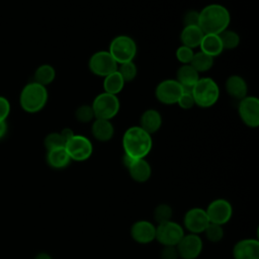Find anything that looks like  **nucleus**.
<instances>
[{"label":"nucleus","instance_id":"f03ea898","mask_svg":"<svg viewBox=\"0 0 259 259\" xmlns=\"http://www.w3.org/2000/svg\"><path fill=\"white\" fill-rule=\"evenodd\" d=\"M153 146L152 137L139 125L128 127L122 137L123 154L133 159H145Z\"/></svg>","mask_w":259,"mask_h":259},{"label":"nucleus","instance_id":"6ab92c4d","mask_svg":"<svg viewBox=\"0 0 259 259\" xmlns=\"http://www.w3.org/2000/svg\"><path fill=\"white\" fill-rule=\"evenodd\" d=\"M91 133L95 140L104 143L112 139L114 135V127L108 119L95 118L91 126Z\"/></svg>","mask_w":259,"mask_h":259},{"label":"nucleus","instance_id":"473e14b6","mask_svg":"<svg viewBox=\"0 0 259 259\" xmlns=\"http://www.w3.org/2000/svg\"><path fill=\"white\" fill-rule=\"evenodd\" d=\"M45 147L47 151L65 147V141L60 133H51L45 138Z\"/></svg>","mask_w":259,"mask_h":259},{"label":"nucleus","instance_id":"c85d7f7f","mask_svg":"<svg viewBox=\"0 0 259 259\" xmlns=\"http://www.w3.org/2000/svg\"><path fill=\"white\" fill-rule=\"evenodd\" d=\"M154 220L159 224L171 221L173 215L172 207L167 203H160L154 209Z\"/></svg>","mask_w":259,"mask_h":259},{"label":"nucleus","instance_id":"0eeeda50","mask_svg":"<svg viewBox=\"0 0 259 259\" xmlns=\"http://www.w3.org/2000/svg\"><path fill=\"white\" fill-rule=\"evenodd\" d=\"M65 149L72 161L83 162L88 160L93 153L90 140L81 135H74L65 144Z\"/></svg>","mask_w":259,"mask_h":259},{"label":"nucleus","instance_id":"423d86ee","mask_svg":"<svg viewBox=\"0 0 259 259\" xmlns=\"http://www.w3.org/2000/svg\"><path fill=\"white\" fill-rule=\"evenodd\" d=\"M91 106L95 118L111 120L118 113L120 103L116 95L103 92L94 98Z\"/></svg>","mask_w":259,"mask_h":259},{"label":"nucleus","instance_id":"4c0bfd02","mask_svg":"<svg viewBox=\"0 0 259 259\" xmlns=\"http://www.w3.org/2000/svg\"><path fill=\"white\" fill-rule=\"evenodd\" d=\"M10 112V103L9 101L3 97L0 96V120H5Z\"/></svg>","mask_w":259,"mask_h":259},{"label":"nucleus","instance_id":"bb28decb","mask_svg":"<svg viewBox=\"0 0 259 259\" xmlns=\"http://www.w3.org/2000/svg\"><path fill=\"white\" fill-rule=\"evenodd\" d=\"M189 65H191L198 73H203L212 67L213 58L200 51L198 53H194Z\"/></svg>","mask_w":259,"mask_h":259},{"label":"nucleus","instance_id":"aec40b11","mask_svg":"<svg viewBox=\"0 0 259 259\" xmlns=\"http://www.w3.org/2000/svg\"><path fill=\"white\" fill-rule=\"evenodd\" d=\"M162 125V116L156 109H148L143 112L140 118V127L152 135L160 130Z\"/></svg>","mask_w":259,"mask_h":259},{"label":"nucleus","instance_id":"e433bc0d","mask_svg":"<svg viewBox=\"0 0 259 259\" xmlns=\"http://www.w3.org/2000/svg\"><path fill=\"white\" fill-rule=\"evenodd\" d=\"M161 259H178V251L175 246H164L161 251Z\"/></svg>","mask_w":259,"mask_h":259},{"label":"nucleus","instance_id":"6e6552de","mask_svg":"<svg viewBox=\"0 0 259 259\" xmlns=\"http://www.w3.org/2000/svg\"><path fill=\"white\" fill-rule=\"evenodd\" d=\"M184 235V228L181 225L173 221H169L156 226L155 240L163 246L176 247Z\"/></svg>","mask_w":259,"mask_h":259},{"label":"nucleus","instance_id":"58836bf2","mask_svg":"<svg viewBox=\"0 0 259 259\" xmlns=\"http://www.w3.org/2000/svg\"><path fill=\"white\" fill-rule=\"evenodd\" d=\"M60 134H61V136L63 137V139H64V141H65V144H66V142H67L68 140H70V139L75 135L74 132H73V130H71V128H69V127L63 128Z\"/></svg>","mask_w":259,"mask_h":259},{"label":"nucleus","instance_id":"2eb2a0df","mask_svg":"<svg viewBox=\"0 0 259 259\" xmlns=\"http://www.w3.org/2000/svg\"><path fill=\"white\" fill-rule=\"evenodd\" d=\"M132 239L139 244H149L155 241L156 238V226L145 220L134 223L130 231Z\"/></svg>","mask_w":259,"mask_h":259},{"label":"nucleus","instance_id":"dca6fc26","mask_svg":"<svg viewBox=\"0 0 259 259\" xmlns=\"http://www.w3.org/2000/svg\"><path fill=\"white\" fill-rule=\"evenodd\" d=\"M234 259H259V241L257 239H243L233 248Z\"/></svg>","mask_w":259,"mask_h":259},{"label":"nucleus","instance_id":"72a5a7b5","mask_svg":"<svg viewBox=\"0 0 259 259\" xmlns=\"http://www.w3.org/2000/svg\"><path fill=\"white\" fill-rule=\"evenodd\" d=\"M176 59L182 64V65H189L192 58H193V50L185 47V46H180L176 50Z\"/></svg>","mask_w":259,"mask_h":259},{"label":"nucleus","instance_id":"4be33fe9","mask_svg":"<svg viewBox=\"0 0 259 259\" xmlns=\"http://www.w3.org/2000/svg\"><path fill=\"white\" fill-rule=\"evenodd\" d=\"M71 161L72 160L69 157L65 147L56 148L47 152V163L54 169H64L69 166Z\"/></svg>","mask_w":259,"mask_h":259},{"label":"nucleus","instance_id":"9d476101","mask_svg":"<svg viewBox=\"0 0 259 259\" xmlns=\"http://www.w3.org/2000/svg\"><path fill=\"white\" fill-rule=\"evenodd\" d=\"M205 212L209 223L224 226L231 220L233 215V206L229 200L217 198L207 205Z\"/></svg>","mask_w":259,"mask_h":259},{"label":"nucleus","instance_id":"f257e3e1","mask_svg":"<svg viewBox=\"0 0 259 259\" xmlns=\"http://www.w3.org/2000/svg\"><path fill=\"white\" fill-rule=\"evenodd\" d=\"M231 22L229 10L221 4L206 5L199 12L198 26L204 34H220Z\"/></svg>","mask_w":259,"mask_h":259},{"label":"nucleus","instance_id":"412c9836","mask_svg":"<svg viewBox=\"0 0 259 259\" xmlns=\"http://www.w3.org/2000/svg\"><path fill=\"white\" fill-rule=\"evenodd\" d=\"M226 90L231 97L241 100L247 96L248 86L243 77L232 75L226 81Z\"/></svg>","mask_w":259,"mask_h":259},{"label":"nucleus","instance_id":"c9c22d12","mask_svg":"<svg viewBox=\"0 0 259 259\" xmlns=\"http://www.w3.org/2000/svg\"><path fill=\"white\" fill-rule=\"evenodd\" d=\"M177 104L183 108V109H190L193 107V105L195 104L194 103V99H193V96H192V93H189V92H183L182 95L180 96Z\"/></svg>","mask_w":259,"mask_h":259},{"label":"nucleus","instance_id":"a878e982","mask_svg":"<svg viewBox=\"0 0 259 259\" xmlns=\"http://www.w3.org/2000/svg\"><path fill=\"white\" fill-rule=\"evenodd\" d=\"M56 78V71L51 65L45 64L39 66L34 72V82L47 86L51 84Z\"/></svg>","mask_w":259,"mask_h":259},{"label":"nucleus","instance_id":"f3484780","mask_svg":"<svg viewBox=\"0 0 259 259\" xmlns=\"http://www.w3.org/2000/svg\"><path fill=\"white\" fill-rule=\"evenodd\" d=\"M183 92H192V88L199 80V73L191 65H182L177 71V79Z\"/></svg>","mask_w":259,"mask_h":259},{"label":"nucleus","instance_id":"f704fd0d","mask_svg":"<svg viewBox=\"0 0 259 259\" xmlns=\"http://www.w3.org/2000/svg\"><path fill=\"white\" fill-rule=\"evenodd\" d=\"M199 12L196 10H189L184 14L183 24L184 26H198Z\"/></svg>","mask_w":259,"mask_h":259},{"label":"nucleus","instance_id":"9b49d317","mask_svg":"<svg viewBox=\"0 0 259 259\" xmlns=\"http://www.w3.org/2000/svg\"><path fill=\"white\" fill-rule=\"evenodd\" d=\"M183 93V88L177 80L167 79L160 82L155 90L156 98L163 104H176Z\"/></svg>","mask_w":259,"mask_h":259},{"label":"nucleus","instance_id":"1a4fd4ad","mask_svg":"<svg viewBox=\"0 0 259 259\" xmlns=\"http://www.w3.org/2000/svg\"><path fill=\"white\" fill-rule=\"evenodd\" d=\"M89 70L96 76L105 77L118 68L117 63L109 54L108 51H98L94 53L89 59Z\"/></svg>","mask_w":259,"mask_h":259},{"label":"nucleus","instance_id":"a211bd4d","mask_svg":"<svg viewBox=\"0 0 259 259\" xmlns=\"http://www.w3.org/2000/svg\"><path fill=\"white\" fill-rule=\"evenodd\" d=\"M133 180L139 183L148 181L152 175V168L146 159H137L126 168Z\"/></svg>","mask_w":259,"mask_h":259},{"label":"nucleus","instance_id":"7c9ffc66","mask_svg":"<svg viewBox=\"0 0 259 259\" xmlns=\"http://www.w3.org/2000/svg\"><path fill=\"white\" fill-rule=\"evenodd\" d=\"M117 71L121 75L124 82L133 81L138 74V68L133 61L120 64L119 67L117 68Z\"/></svg>","mask_w":259,"mask_h":259},{"label":"nucleus","instance_id":"f8f14e48","mask_svg":"<svg viewBox=\"0 0 259 259\" xmlns=\"http://www.w3.org/2000/svg\"><path fill=\"white\" fill-rule=\"evenodd\" d=\"M238 112L242 121L249 127L259 125V100L255 96H246L240 100Z\"/></svg>","mask_w":259,"mask_h":259},{"label":"nucleus","instance_id":"b1692460","mask_svg":"<svg viewBox=\"0 0 259 259\" xmlns=\"http://www.w3.org/2000/svg\"><path fill=\"white\" fill-rule=\"evenodd\" d=\"M199 48L201 52L212 58L221 55L224 51L219 34H204Z\"/></svg>","mask_w":259,"mask_h":259},{"label":"nucleus","instance_id":"4468645a","mask_svg":"<svg viewBox=\"0 0 259 259\" xmlns=\"http://www.w3.org/2000/svg\"><path fill=\"white\" fill-rule=\"evenodd\" d=\"M209 221L204 208L192 207L186 211L183 218L184 228L191 234H201L208 226Z\"/></svg>","mask_w":259,"mask_h":259},{"label":"nucleus","instance_id":"2f4dec72","mask_svg":"<svg viewBox=\"0 0 259 259\" xmlns=\"http://www.w3.org/2000/svg\"><path fill=\"white\" fill-rule=\"evenodd\" d=\"M75 117L78 121L83 122V123L93 120L95 118V115H94L92 106L86 105V104L79 106L75 111Z\"/></svg>","mask_w":259,"mask_h":259},{"label":"nucleus","instance_id":"20e7f679","mask_svg":"<svg viewBox=\"0 0 259 259\" xmlns=\"http://www.w3.org/2000/svg\"><path fill=\"white\" fill-rule=\"evenodd\" d=\"M194 103L200 107H210L220 97V88L211 78H199L192 88Z\"/></svg>","mask_w":259,"mask_h":259},{"label":"nucleus","instance_id":"c756f323","mask_svg":"<svg viewBox=\"0 0 259 259\" xmlns=\"http://www.w3.org/2000/svg\"><path fill=\"white\" fill-rule=\"evenodd\" d=\"M203 233H204L206 239L211 243L221 242L225 235L223 226L218 225V224H212V223L208 224V226L205 228Z\"/></svg>","mask_w":259,"mask_h":259},{"label":"nucleus","instance_id":"39448f33","mask_svg":"<svg viewBox=\"0 0 259 259\" xmlns=\"http://www.w3.org/2000/svg\"><path fill=\"white\" fill-rule=\"evenodd\" d=\"M108 52L117 65L132 62L137 55V44L128 35H117L111 40Z\"/></svg>","mask_w":259,"mask_h":259},{"label":"nucleus","instance_id":"ea45409f","mask_svg":"<svg viewBox=\"0 0 259 259\" xmlns=\"http://www.w3.org/2000/svg\"><path fill=\"white\" fill-rule=\"evenodd\" d=\"M7 132V124L5 120H0V140L6 135Z\"/></svg>","mask_w":259,"mask_h":259},{"label":"nucleus","instance_id":"393cba45","mask_svg":"<svg viewBox=\"0 0 259 259\" xmlns=\"http://www.w3.org/2000/svg\"><path fill=\"white\" fill-rule=\"evenodd\" d=\"M124 83L125 82L122 79L121 75L116 70L115 72L104 77V80H103L104 92L112 95H117L123 89Z\"/></svg>","mask_w":259,"mask_h":259},{"label":"nucleus","instance_id":"ddd939ff","mask_svg":"<svg viewBox=\"0 0 259 259\" xmlns=\"http://www.w3.org/2000/svg\"><path fill=\"white\" fill-rule=\"evenodd\" d=\"M179 258L196 259L202 252V239L197 234H185L176 246Z\"/></svg>","mask_w":259,"mask_h":259},{"label":"nucleus","instance_id":"7ed1b4c3","mask_svg":"<svg viewBox=\"0 0 259 259\" xmlns=\"http://www.w3.org/2000/svg\"><path fill=\"white\" fill-rule=\"evenodd\" d=\"M48 96L46 86L33 81L23 87L20 93L19 102L24 111L28 113H35L46 106Z\"/></svg>","mask_w":259,"mask_h":259},{"label":"nucleus","instance_id":"5701e85b","mask_svg":"<svg viewBox=\"0 0 259 259\" xmlns=\"http://www.w3.org/2000/svg\"><path fill=\"white\" fill-rule=\"evenodd\" d=\"M203 35L204 33L199 26H184L180 33V40L182 46L193 50L199 47Z\"/></svg>","mask_w":259,"mask_h":259},{"label":"nucleus","instance_id":"cd10ccee","mask_svg":"<svg viewBox=\"0 0 259 259\" xmlns=\"http://www.w3.org/2000/svg\"><path fill=\"white\" fill-rule=\"evenodd\" d=\"M219 36H220V39L222 41L224 50L236 49L240 44V36L234 30H230V29L227 28L224 31H222L219 34Z\"/></svg>","mask_w":259,"mask_h":259},{"label":"nucleus","instance_id":"a19ab883","mask_svg":"<svg viewBox=\"0 0 259 259\" xmlns=\"http://www.w3.org/2000/svg\"><path fill=\"white\" fill-rule=\"evenodd\" d=\"M34 259H53V258H52V256H51L49 253L40 252V253H38V254L34 257Z\"/></svg>","mask_w":259,"mask_h":259}]
</instances>
